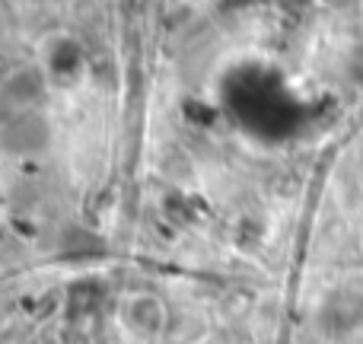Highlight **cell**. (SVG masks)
I'll return each instance as SVG.
<instances>
[{
	"label": "cell",
	"mask_w": 363,
	"mask_h": 344,
	"mask_svg": "<svg viewBox=\"0 0 363 344\" xmlns=\"http://www.w3.org/2000/svg\"><path fill=\"white\" fill-rule=\"evenodd\" d=\"M322 328H325L328 335H351L354 328L363 326V296L360 294H335L325 300V306H322Z\"/></svg>",
	"instance_id": "obj_1"
}]
</instances>
